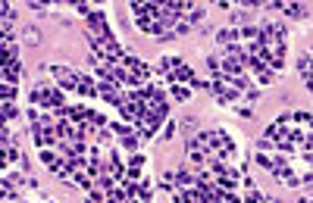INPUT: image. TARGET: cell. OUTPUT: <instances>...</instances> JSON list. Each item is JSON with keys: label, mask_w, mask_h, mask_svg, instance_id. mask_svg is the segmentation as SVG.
I'll return each instance as SVG.
<instances>
[{"label": "cell", "mask_w": 313, "mask_h": 203, "mask_svg": "<svg viewBox=\"0 0 313 203\" xmlns=\"http://www.w3.org/2000/svg\"><path fill=\"white\" fill-rule=\"evenodd\" d=\"M47 72L53 75V85L63 88V91H76V82H79V72L69 69V66H47Z\"/></svg>", "instance_id": "cell-1"}, {"label": "cell", "mask_w": 313, "mask_h": 203, "mask_svg": "<svg viewBox=\"0 0 313 203\" xmlns=\"http://www.w3.org/2000/svg\"><path fill=\"white\" fill-rule=\"evenodd\" d=\"M144 153H132L128 156V163H125V178L128 181H141V169H144Z\"/></svg>", "instance_id": "cell-2"}, {"label": "cell", "mask_w": 313, "mask_h": 203, "mask_svg": "<svg viewBox=\"0 0 313 203\" xmlns=\"http://www.w3.org/2000/svg\"><path fill=\"white\" fill-rule=\"evenodd\" d=\"M197 188V175L188 172V169H182L176 172V191H194Z\"/></svg>", "instance_id": "cell-3"}, {"label": "cell", "mask_w": 313, "mask_h": 203, "mask_svg": "<svg viewBox=\"0 0 313 203\" xmlns=\"http://www.w3.org/2000/svg\"><path fill=\"white\" fill-rule=\"evenodd\" d=\"M19 75H22V66H19V60H4V82L16 85V82H19Z\"/></svg>", "instance_id": "cell-4"}, {"label": "cell", "mask_w": 313, "mask_h": 203, "mask_svg": "<svg viewBox=\"0 0 313 203\" xmlns=\"http://www.w3.org/2000/svg\"><path fill=\"white\" fill-rule=\"evenodd\" d=\"M0 113H4V125H13L16 116H19V109H16L13 100H4V103H0Z\"/></svg>", "instance_id": "cell-5"}, {"label": "cell", "mask_w": 313, "mask_h": 203, "mask_svg": "<svg viewBox=\"0 0 313 203\" xmlns=\"http://www.w3.org/2000/svg\"><path fill=\"white\" fill-rule=\"evenodd\" d=\"M22 41L34 47V44L41 41V28H38V25H25V28H22Z\"/></svg>", "instance_id": "cell-6"}, {"label": "cell", "mask_w": 313, "mask_h": 203, "mask_svg": "<svg viewBox=\"0 0 313 203\" xmlns=\"http://www.w3.org/2000/svg\"><path fill=\"white\" fill-rule=\"evenodd\" d=\"M169 88H172V97L179 103H188L191 100V85H169Z\"/></svg>", "instance_id": "cell-7"}, {"label": "cell", "mask_w": 313, "mask_h": 203, "mask_svg": "<svg viewBox=\"0 0 313 203\" xmlns=\"http://www.w3.org/2000/svg\"><path fill=\"white\" fill-rule=\"evenodd\" d=\"M179 128H182V135H185V141H188V138H194V135H197V119H194V116L182 119V125H179Z\"/></svg>", "instance_id": "cell-8"}, {"label": "cell", "mask_w": 313, "mask_h": 203, "mask_svg": "<svg viewBox=\"0 0 313 203\" xmlns=\"http://www.w3.org/2000/svg\"><path fill=\"white\" fill-rule=\"evenodd\" d=\"M194 28H191V22L188 19H176V25H172V34L176 38H185V34H191Z\"/></svg>", "instance_id": "cell-9"}, {"label": "cell", "mask_w": 313, "mask_h": 203, "mask_svg": "<svg viewBox=\"0 0 313 203\" xmlns=\"http://www.w3.org/2000/svg\"><path fill=\"white\" fill-rule=\"evenodd\" d=\"M0 19H4L0 25H10V22H16V10H13L10 4H4V7H0Z\"/></svg>", "instance_id": "cell-10"}, {"label": "cell", "mask_w": 313, "mask_h": 203, "mask_svg": "<svg viewBox=\"0 0 313 203\" xmlns=\"http://www.w3.org/2000/svg\"><path fill=\"white\" fill-rule=\"evenodd\" d=\"M160 188L176 191V172H163V175H160Z\"/></svg>", "instance_id": "cell-11"}, {"label": "cell", "mask_w": 313, "mask_h": 203, "mask_svg": "<svg viewBox=\"0 0 313 203\" xmlns=\"http://www.w3.org/2000/svg\"><path fill=\"white\" fill-rule=\"evenodd\" d=\"M0 94H4V100H16V85L4 82V85H0Z\"/></svg>", "instance_id": "cell-12"}, {"label": "cell", "mask_w": 313, "mask_h": 203, "mask_svg": "<svg viewBox=\"0 0 313 203\" xmlns=\"http://www.w3.org/2000/svg\"><path fill=\"white\" fill-rule=\"evenodd\" d=\"M176 128H179L176 122H166V125H163V141H169V138L176 135Z\"/></svg>", "instance_id": "cell-13"}, {"label": "cell", "mask_w": 313, "mask_h": 203, "mask_svg": "<svg viewBox=\"0 0 313 203\" xmlns=\"http://www.w3.org/2000/svg\"><path fill=\"white\" fill-rule=\"evenodd\" d=\"M304 85H307V91L313 94V78H304Z\"/></svg>", "instance_id": "cell-14"}]
</instances>
